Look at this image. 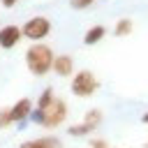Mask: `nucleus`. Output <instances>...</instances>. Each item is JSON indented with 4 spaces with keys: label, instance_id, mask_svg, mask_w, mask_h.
<instances>
[{
    "label": "nucleus",
    "instance_id": "f257e3e1",
    "mask_svg": "<svg viewBox=\"0 0 148 148\" xmlns=\"http://www.w3.org/2000/svg\"><path fill=\"white\" fill-rule=\"evenodd\" d=\"M30 118H32L37 125L46 127V130H56V127H60V125L65 123V118H67V104H65L60 97H53L46 106H37V109L30 113Z\"/></svg>",
    "mask_w": 148,
    "mask_h": 148
},
{
    "label": "nucleus",
    "instance_id": "f03ea898",
    "mask_svg": "<svg viewBox=\"0 0 148 148\" xmlns=\"http://www.w3.org/2000/svg\"><path fill=\"white\" fill-rule=\"evenodd\" d=\"M53 49L49 44H42V42H32V46L25 51V65L30 69V74L35 76H44L51 65H53Z\"/></svg>",
    "mask_w": 148,
    "mask_h": 148
},
{
    "label": "nucleus",
    "instance_id": "7ed1b4c3",
    "mask_svg": "<svg viewBox=\"0 0 148 148\" xmlns=\"http://www.w3.org/2000/svg\"><path fill=\"white\" fill-rule=\"evenodd\" d=\"M97 88H99V81L90 69H81L72 79V92L76 97H90V95L97 92Z\"/></svg>",
    "mask_w": 148,
    "mask_h": 148
},
{
    "label": "nucleus",
    "instance_id": "20e7f679",
    "mask_svg": "<svg viewBox=\"0 0 148 148\" xmlns=\"http://www.w3.org/2000/svg\"><path fill=\"white\" fill-rule=\"evenodd\" d=\"M23 37L30 39V42H42L49 32H51V21L46 16H32L23 23Z\"/></svg>",
    "mask_w": 148,
    "mask_h": 148
},
{
    "label": "nucleus",
    "instance_id": "39448f33",
    "mask_svg": "<svg viewBox=\"0 0 148 148\" xmlns=\"http://www.w3.org/2000/svg\"><path fill=\"white\" fill-rule=\"evenodd\" d=\"M23 39V30L18 25H2L0 28V49L9 51Z\"/></svg>",
    "mask_w": 148,
    "mask_h": 148
},
{
    "label": "nucleus",
    "instance_id": "423d86ee",
    "mask_svg": "<svg viewBox=\"0 0 148 148\" xmlns=\"http://www.w3.org/2000/svg\"><path fill=\"white\" fill-rule=\"evenodd\" d=\"M9 111H12V123L23 125L25 118H30V113H32V102H30L28 97H21V99H16V102L9 106Z\"/></svg>",
    "mask_w": 148,
    "mask_h": 148
},
{
    "label": "nucleus",
    "instance_id": "0eeeda50",
    "mask_svg": "<svg viewBox=\"0 0 148 148\" xmlns=\"http://www.w3.org/2000/svg\"><path fill=\"white\" fill-rule=\"evenodd\" d=\"M51 69H53L58 76H72V74H74V60H72V56H67V53L56 56Z\"/></svg>",
    "mask_w": 148,
    "mask_h": 148
},
{
    "label": "nucleus",
    "instance_id": "6e6552de",
    "mask_svg": "<svg viewBox=\"0 0 148 148\" xmlns=\"http://www.w3.org/2000/svg\"><path fill=\"white\" fill-rule=\"evenodd\" d=\"M104 37H106V28H104V25H92V28L86 30L83 44H86V46H95V44H99Z\"/></svg>",
    "mask_w": 148,
    "mask_h": 148
},
{
    "label": "nucleus",
    "instance_id": "1a4fd4ad",
    "mask_svg": "<svg viewBox=\"0 0 148 148\" xmlns=\"http://www.w3.org/2000/svg\"><path fill=\"white\" fill-rule=\"evenodd\" d=\"M134 30V21L132 18H118L116 21V25H113V35L116 37H130V32Z\"/></svg>",
    "mask_w": 148,
    "mask_h": 148
},
{
    "label": "nucleus",
    "instance_id": "9d476101",
    "mask_svg": "<svg viewBox=\"0 0 148 148\" xmlns=\"http://www.w3.org/2000/svg\"><path fill=\"white\" fill-rule=\"evenodd\" d=\"M102 111L99 109H90V111H86V116H83V125H88L90 130H97L99 127V123H102Z\"/></svg>",
    "mask_w": 148,
    "mask_h": 148
},
{
    "label": "nucleus",
    "instance_id": "9b49d317",
    "mask_svg": "<svg viewBox=\"0 0 148 148\" xmlns=\"http://www.w3.org/2000/svg\"><path fill=\"white\" fill-rule=\"evenodd\" d=\"M67 134H69V136H76V139H81V136H88V134H92V130H90L88 125L79 123V125H72V127L67 130Z\"/></svg>",
    "mask_w": 148,
    "mask_h": 148
},
{
    "label": "nucleus",
    "instance_id": "f8f14e48",
    "mask_svg": "<svg viewBox=\"0 0 148 148\" xmlns=\"http://www.w3.org/2000/svg\"><path fill=\"white\" fill-rule=\"evenodd\" d=\"M7 125H12V111H9V106H2L0 109V130H5Z\"/></svg>",
    "mask_w": 148,
    "mask_h": 148
},
{
    "label": "nucleus",
    "instance_id": "ddd939ff",
    "mask_svg": "<svg viewBox=\"0 0 148 148\" xmlns=\"http://www.w3.org/2000/svg\"><path fill=\"white\" fill-rule=\"evenodd\" d=\"M42 143H44V148H65L58 136H42Z\"/></svg>",
    "mask_w": 148,
    "mask_h": 148
},
{
    "label": "nucleus",
    "instance_id": "4468645a",
    "mask_svg": "<svg viewBox=\"0 0 148 148\" xmlns=\"http://www.w3.org/2000/svg\"><path fill=\"white\" fill-rule=\"evenodd\" d=\"M92 5H95V0H69V7L72 9H88Z\"/></svg>",
    "mask_w": 148,
    "mask_h": 148
},
{
    "label": "nucleus",
    "instance_id": "2eb2a0df",
    "mask_svg": "<svg viewBox=\"0 0 148 148\" xmlns=\"http://www.w3.org/2000/svg\"><path fill=\"white\" fill-rule=\"evenodd\" d=\"M18 148H44V143H42V139H32V141H23Z\"/></svg>",
    "mask_w": 148,
    "mask_h": 148
},
{
    "label": "nucleus",
    "instance_id": "dca6fc26",
    "mask_svg": "<svg viewBox=\"0 0 148 148\" xmlns=\"http://www.w3.org/2000/svg\"><path fill=\"white\" fill-rule=\"evenodd\" d=\"M90 148H111L104 139H90Z\"/></svg>",
    "mask_w": 148,
    "mask_h": 148
},
{
    "label": "nucleus",
    "instance_id": "f3484780",
    "mask_svg": "<svg viewBox=\"0 0 148 148\" xmlns=\"http://www.w3.org/2000/svg\"><path fill=\"white\" fill-rule=\"evenodd\" d=\"M0 5H2L5 9H12L14 5H18V0H0Z\"/></svg>",
    "mask_w": 148,
    "mask_h": 148
},
{
    "label": "nucleus",
    "instance_id": "a211bd4d",
    "mask_svg": "<svg viewBox=\"0 0 148 148\" xmlns=\"http://www.w3.org/2000/svg\"><path fill=\"white\" fill-rule=\"evenodd\" d=\"M141 123H143V125H148V111H146V113L141 116Z\"/></svg>",
    "mask_w": 148,
    "mask_h": 148
},
{
    "label": "nucleus",
    "instance_id": "6ab92c4d",
    "mask_svg": "<svg viewBox=\"0 0 148 148\" xmlns=\"http://www.w3.org/2000/svg\"><path fill=\"white\" fill-rule=\"evenodd\" d=\"M143 148H148V141H146V146H143Z\"/></svg>",
    "mask_w": 148,
    "mask_h": 148
}]
</instances>
